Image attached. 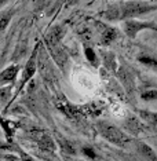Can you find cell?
Returning a JSON list of instances; mask_svg holds the SVG:
<instances>
[{
  "label": "cell",
  "instance_id": "cell-1",
  "mask_svg": "<svg viewBox=\"0 0 157 161\" xmlns=\"http://www.w3.org/2000/svg\"><path fill=\"white\" fill-rule=\"evenodd\" d=\"M97 130L102 136L106 139V141L112 142V143H115L117 146H121V147L127 146L131 141V138L128 136V135H126L121 130H119L117 127L112 125V124H109V123H104V121L98 123Z\"/></svg>",
  "mask_w": 157,
  "mask_h": 161
},
{
  "label": "cell",
  "instance_id": "cell-2",
  "mask_svg": "<svg viewBox=\"0 0 157 161\" xmlns=\"http://www.w3.org/2000/svg\"><path fill=\"white\" fill-rule=\"evenodd\" d=\"M117 10H119V18L120 17L126 18V17H137V15H141V14H145L153 10V7L149 4H143V3L131 2V3H126V4L120 6Z\"/></svg>",
  "mask_w": 157,
  "mask_h": 161
},
{
  "label": "cell",
  "instance_id": "cell-3",
  "mask_svg": "<svg viewBox=\"0 0 157 161\" xmlns=\"http://www.w3.org/2000/svg\"><path fill=\"white\" fill-rule=\"evenodd\" d=\"M55 106H57L58 110H61L65 116L69 117V119H72V120H76V119H79V117L81 116V113L79 112V108H76L75 105H72L62 94H59L57 97Z\"/></svg>",
  "mask_w": 157,
  "mask_h": 161
},
{
  "label": "cell",
  "instance_id": "cell-4",
  "mask_svg": "<svg viewBox=\"0 0 157 161\" xmlns=\"http://www.w3.org/2000/svg\"><path fill=\"white\" fill-rule=\"evenodd\" d=\"M62 36H64V28L55 26V28L51 29L48 33L46 35V37H44V42H46V44H47V48L50 50V48H53V47L59 46Z\"/></svg>",
  "mask_w": 157,
  "mask_h": 161
},
{
  "label": "cell",
  "instance_id": "cell-5",
  "mask_svg": "<svg viewBox=\"0 0 157 161\" xmlns=\"http://www.w3.org/2000/svg\"><path fill=\"white\" fill-rule=\"evenodd\" d=\"M149 26H154V24H148V22H139V21H127L126 22V33L130 37H135V35L139 31Z\"/></svg>",
  "mask_w": 157,
  "mask_h": 161
},
{
  "label": "cell",
  "instance_id": "cell-6",
  "mask_svg": "<svg viewBox=\"0 0 157 161\" xmlns=\"http://www.w3.org/2000/svg\"><path fill=\"white\" fill-rule=\"evenodd\" d=\"M102 109H104V106L101 103H95V102H91V103H86L84 106H81V108H79V112L86 116H99Z\"/></svg>",
  "mask_w": 157,
  "mask_h": 161
},
{
  "label": "cell",
  "instance_id": "cell-7",
  "mask_svg": "<svg viewBox=\"0 0 157 161\" xmlns=\"http://www.w3.org/2000/svg\"><path fill=\"white\" fill-rule=\"evenodd\" d=\"M35 72H36V51L33 53V55L31 57V59H29L28 65H26V68H25V70H24V76H22V86L28 81L29 79L32 77V76L35 75Z\"/></svg>",
  "mask_w": 157,
  "mask_h": 161
},
{
  "label": "cell",
  "instance_id": "cell-8",
  "mask_svg": "<svg viewBox=\"0 0 157 161\" xmlns=\"http://www.w3.org/2000/svg\"><path fill=\"white\" fill-rule=\"evenodd\" d=\"M18 70H20L18 65H11V66L6 68L3 72H0V80L2 81H13L17 77Z\"/></svg>",
  "mask_w": 157,
  "mask_h": 161
},
{
  "label": "cell",
  "instance_id": "cell-9",
  "mask_svg": "<svg viewBox=\"0 0 157 161\" xmlns=\"http://www.w3.org/2000/svg\"><path fill=\"white\" fill-rule=\"evenodd\" d=\"M37 145L40 146L42 150H46V152H51L53 153L55 150V145L53 142V138L50 135H42L39 139H37Z\"/></svg>",
  "mask_w": 157,
  "mask_h": 161
},
{
  "label": "cell",
  "instance_id": "cell-10",
  "mask_svg": "<svg viewBox=\"0 0 157 161\" xmlns=\"http://www.w3.org/2000/svg\"><path fill=\"white\" fill-rule=\"evenodd\" d=\"M116 37H117V32H116L113 28H106L104 31V35H102L101 43L104 46H108V44H110L112 42H115Z\"/></svg>",
  "mask_w": 157,
  "mask_h": 161
},
{
  "label": "cell",
  "instance_id": "cell-11",
  "mask_svg": "<svg viewBox=\"0 0 157 161\" xmlns=\"http://www.w3.org/2000/svg\"><path fill=\"white\" fill-rule=\"evenodd\" d=\"M127 130L131 131L134 135H137V134H139L142 131V127H141V124H139V121H138L137 119L131 117V119L127 120Z\"/></svg>",
  "mask_w": 157,
  "mask_h": 161
},
{
  "label": "cell",
  "instance_id": "cell-12",
  "mask_svg": "<svg viewBox=\"0 0 157 161\" xmlns=\"http://www.w3.org/2000/svg\"><path fill=\"white\" fill-rule=\"evenodd\" d=\"M138 147H139V152H141L142 154H143L148 160L156 161V154H154V152H153L152 147H149V146L145 145V143H139V145H138Z\"/></svg>",
  "mask_w": 157,
  "mask_h": 161
},
{
  "label": "cell",
  "instance_id": "cell-13",
  "mask_svg": "<svg viewBox=\"0 0 157 161\" xmlns=\"http://www.w3.org/2000/svg\"><path fill=\"white\" fill-rule=\"evenodd\" d=\"M86 55H87V58H88V61L91 62V64H93L94 66H97V65H98V59H97L95 54H94V51L91 48H86Z\"/></svg>",
  "mask_w": 157,
  "mask_h": 161
},
{
  "label": "cell",
  "instance_id": "cell-14",
  "mask_svg": "<svg viewBox=\"0 0 157 161\" xmlns=\"http://www.w3.org/2000/svg\"><path fill=\"white\" fill-rule=\"evenodd\" d=\"M139 61L142 62V64H146V65H150V66L156 68V58H149V57H141Z\"/></svg>",
  "mask_w": 157,
  "mask_h": 161
},
{
  "label": "cell",
  "instance_id": "cell-15",
  "mask_svg": "<svg viewBox=\"0 0 157 161\" xmlns=\"http://www.w3.org/2000/svg\"><path fill=\"white\" fill-rule=\"evenodd\" d=\"M83 153H84V154L88 157V158H91V160L97 157V156H95V152H94V150L91 149V147H83Z\"/></svg>",
  "mask_w": 157,
  "mask_h": 161
},
{
  "label": "cell",
  "instance_id": "cell-16",
  "mask_svg": "<svg viewBox=\"0 0 157 161\" xmlns=\"http://www.w3.org/2000/svg\"><path fill=\"white\" fill-rule=\"evenodd\" d=\"M142 98L143 99H154L156 98V91H148V92H145V94H142Z\"/></svg>",
  "mask_w": 157,
  "mask_h": 161
},
{
  "label": "cell",
  "instance_id": "cell-17",
  "mask_svg": "<svg viewBox=\"0 0 157 161\" xmlns=\"http://www.w3.org/2000/svg\"><path fill=\"white\" fill-rule=\"evenodd\" d=\"M22 161H32V158L29 156H25V154H22Z\"/></svg>",
  "mask_w": 157,
  "mask_h": 161
}]
</instances>
